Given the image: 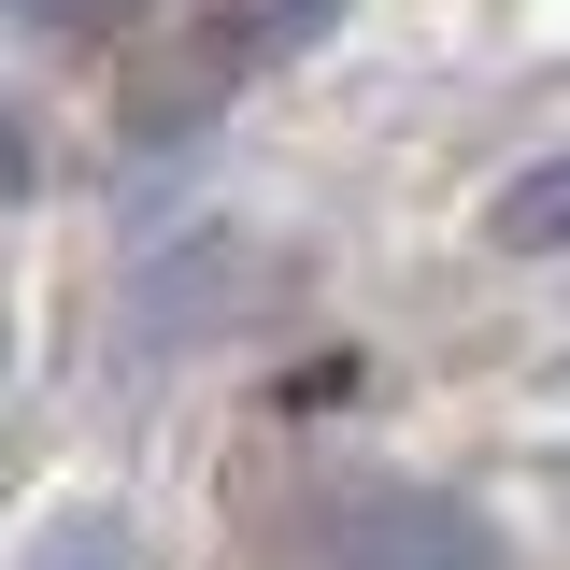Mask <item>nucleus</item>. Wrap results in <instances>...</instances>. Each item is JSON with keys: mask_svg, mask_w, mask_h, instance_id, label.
Returning <instances> with one entry per match:
<instances>
[{"mask_svg": "<svg viewBox=\"0 0 570 570\" xmlns=\"http://www.w3.org/2000/svg\"><path fill=\"white\" fill-rule=\"evenodd\" d=\"M115 0H0V29H100Z\"/></svg>", "mask_w": 570, "mask_h": 570, "instance_id": "39448f33", "label": "nucleus"}, {"mask_svg": "<svg viewBox=\"0 0 570 570\" xmlns=\"http://www.w3.org/2000/svg\"><path fill=\"white\" fill-rule=\"evenodd\" d=\"M14 570H142V528H129V513H58Z\"/></svg>", "mask_w": 570, "mask_h": 570, "instance_id": "20e7f679", "label": "nucleus"}, {"mask_svg": "<svg viewBox=\"0 0 570 570\" xmlns=\"http://www.w3.org/2000/svg\"><path fill=\"white\" fill-rule=\"evenodd\" d=\"M356 570H499V542L471 513H442V499H385V513H356Z\"/></svg>", "mask_w": 570, "mask_h": 570, "instance_id": "f257e3e1", "label": "nucleus"}, {"mask_svg": "<svg viewBox=\"0 0 570 570\" xmlns=\"http://www.w3.org/2000/svg\"><path fill=\"white\" fill-rule=\"evenodd\" d=\"M0 343H14V314H0Z\"/></svg>", "mask_w": 570, "mask_h": 570, "instance_id": "0eeeda50", "label": "nucleus"}, {"mask_svg": "<svg viewBox=\"0 0 570 570\" xmlns=\"http://www.w3.org/2000/svg\"><path fill=\"white\" fill-rule=\"evenodd\" d=\"M343 0H214V58L228 71H257V58H299L314 29H328Z\"/></svg>", "mask_w": 570, "mask_h": 570, "instance_id": "7ed1b4c3", "label": "nucleus"}, {"mask_svg": "<svg viewBox=\"0 0 570 570\" xmlns=\"http://www.w3.org/2000/svg\"><path fill=\"white\" fill-rule=\"evenodd\" d=\"M485 228L513 243V257H570V157H528V171L485 200Z\"/></svg>", "mask_w": 570, "mask_h": 570, "instance_id": "f03ea898", "label": "nucleus"}, {"mask_svg": "<svg viewBox=\"0 0 570 570\" xmlns=\"http://www.w3.org/2000/svg\"><path fill=\"white\" fill-rule=\"evenodd\" d=\"M0 200H29V129H14V100H0Z\"/></svg>", "mask_w": 570, "mask_h": 570, "instance_id": "423d86ee", "label": "nucleus"}]
</instances>
